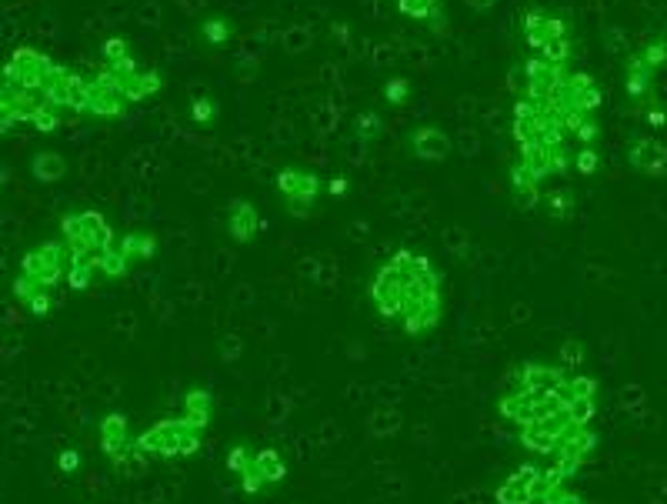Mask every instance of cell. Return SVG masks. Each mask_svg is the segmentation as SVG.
<instances>
[{
	"label": "cell",
	"mask_w": 667,
	"mask_h": 504,
	"mask_svg": "<svg viewBox=\"0 0 667 504\" xmlns=\"http://www.w3.org/2000/svg\"><path fill=\"white\" fill-rule=\"evenodd\" d=\"M417 254L414 251H397L381 271L374 274L371 284V301L377 304V314L387 321H401L407 311V284L414 278Z\"/></svg>",
	"instance_id": "obj_1"
},
{
	"label": "cell",
	"mask_w": 667,
	"mask_h": 504,
	"mask_svg": "<svg viewBox=\"0 0 667 504\" xmlns=\"http://www.w3.org/2000/svg\"><path fill=\"white\" fill-rule=\"evenodd\" d=\"M201 428L191 418H164L151 424L144 434L134 438V448L144 454H154V458H191V454L201 448Z\"/></svg>",
	"instance_id": "obj_2"
},
{
	"label": "cell",
	"mask_w": 667,
	"mask_h": 504,
	"mask_svg": "<svg viewBox=\"0 0 667 504\" xmlns=\"http://www.w3.org/2000/svg\"><path fill=\"white\" fill-rule=\"evenodd\" d=\"M61 234L71 254H104L114 247V227L107 224V217L101 211H77L64 214Z\"/></svg>",
	"instance_id": "obj_3"
},
{
	"label": "cell",
	"mask_w": 667,
	"mask_h": 504,
	"mask_svg": "<svg viewBox=\"0 0 667 504\" xmlns=\"http://www.w3.org/2000/svg\"><path fill=\"white\" fill-rule=\"evenodd\" d=\"M67 264H71V247L64 241H44L21 258V274L41 281L44 288L54 291L67 278Z\"/></svg>",
	"instance_id": "obj_4"
},
{
	"label": "cell",
	"mask_w": 667,
	"mask_h": 504,
	"mask_svg": "<svg viewBox=\"0 0 667 504\" xmlns=\"http://www.w3.org/2000/svg\"><path fill=\"white\" fill-rule=\"evenodd\" d=\"M57 61H51L44 51H34V47H17L11 61L4 64V84H21L31 87V91H41L51 84V77L57 71Z\"/></svg>",
	"instance_id": "obj_5"
},
{
	"label": "cell",
	"mask_w": 667,
	"mask_h": 504,
	"mask_svg": "<svg viewBox=\"0 0 667 504\" xmlns=\"http://www.w3.org/2000/svg\"><path fill=\"white\" fill-rule=\"evenodd\" d=\"M321 174L314 171H304V167H284L281 174H277V191L287 197V214L294 217H307L314 211V201L317 194H321Z\"/></svg>",
	"instance_id": "obj_6"
},
{
	"label": "cell",
	"mask_w": 667,
	"mask_h": 504,
	"mask_svg": "<svg viewBox=\"0 0 667 504\" xmlns=\"http://www.w3.org/2000/svg\"><path fill=\"white\" fill-rule=\"evenodd\" d=\"M97 431H101V448H104L107 458L117 464V471L131 468V461L144 458V454L134 448L131 418H127V414H121V411L104 414L101 424H97Z\"/></svg>",
	"instance_id": "obj_7"
},
{
	"label": "cell",
	"mask_w": 667,
	"mask_h": 504,
	"mask_svg": "<svg viewBox=\"0 0 667 504\" xmlns=\"http://www.w3.org/2000/svg\"><path fill=\"white\" fill-rule=\"evenodd\" d=\"M574 428V418H571V408H561L554 414H547L541 421H531V424H521V444L524 448H531L537 454H557V444L567 431Z\"/></svg>",
	"instance_id": "obj_8"
},
{
	"label": "cell",
	"mask_w": 667,
	"mask_h": 504,
	"mask_svg": "<svg viewBox=\"0 0 667 504\" xmlns=\"http://www.w3.org/2000/svg\"><path fill=\"white\" fill-rule=\"evenodd\" d=\"M47 104V97L41 91H31V87L21 84H4L0 91V131H11L14 124H31V117Z\"/></svg>",
	"instance_id": "obj_9"
},
{
	"label": "cell",
	"mask_w": 667,
	"mask_h": 504,
	"mask_svg": "<svg viewBox=\"0 0 667 504\" xmlns=\"http://www.w3.org/2000/svg\"><path fill=\"white\" fill-rule=\"evenodd\" d=\"M597 441L601 438H597V431L591 424H574V428L564 434L561 444H557V454H554V464L561 468L564 478H574V474L581 471V464L594 454Z\"/></svg>",
	"instance_id": "obj_10"
},
{
	"label": "cell",
	"mask_w": 667,
	"mask_h": 504,
	"mask_svg": "<svg viewBox=\"0 0 667 504\" xmlns=\"http://www.w3.org/2000/svg\"><path fill=\"white\" fill-rule=\"evenodd\" d=\"M524 77H527L524 97H531V101H537V104H547L564 87L567 64H551V61H544L541 54H534L531 61L524 64Z\"/></svg>",
	"instance_id": "obj_11"
},
{
	"label": "cell",
	"mask_w": 667,
	"mask_h": 504,
	"mask_svg": "<svg viewBox=\"0 0 667 504\" xmlns=\"http://www.w3.org/2000/svg\"><path fill=\"white\" fill-rule=\"evenodd\" d=\"M131 111V101L124 97L121 84L114 81V74L101 67L91 81V94H87V114L94 117H124Z\"/></svg>",
	"instance_id": "obj_12"
},
{
	"label": "cell",
	"mask_w": 667,
	"mask_h": 504,
	"mask_svg": "<svg viewBox=\"0 0 667 504\" xmlns=\"http://www.w3.org/2000/svg\"><path fill=\"white\" fill-rule=\"evenodd\" d=\"M541 468L537 464H521L507 474V481L497 488V504H541Z\"/></svg>",
	"instance_id": "obj_13"
},
{
	"label": "cell",
	"mask_w": 667,
	"mask_h": 504,
	"mask_svg": "<svg viewBox=\"0 0 667 504\" xmlns=\"http://www.w3.org/2000/svg\"><path fill=\"white\" fill-rule=\"evenodd\" d=\"M441 318H444V298H441V291H434V294H427L411 314H404L401 328L407 338H424V334H431L437 324H441Z\"/></svg>",
	"instance_id": "obj_14"
},
{
	"label": "cell",
	"mask_w": 667,
	"mask_h": 504,
	"mask_svg": "<svg viewBox=\"0 0 667 504\" xmlns=\"http://www.w3.org/2000/svg\"><path fill=\"white\" fill-rule=\"evenodd\" d=\"M627 161H631L637 174L664 177L667 174V147L661 141H654V137H637L631 144V151H627Z\"/></svg>",
	"instance_id": "obj_15"
},
{
	"label": "cell",
	"mask_w": 667,
	"mask_h": 504,
	"mask_svg": "<svg viewBox=\"0 0 667 504\" xmlns=\"http://www.w3.org/2000/svg\"><path fill=\"white\" fill-rule=\"evenodd\" d=\"M657 74H661V71H654V67L641 57V51H634L631 57H627V67H624V87H627V97H631L634 104H644L647 97H654Z\"/></svg>",
	"instance_id": "obj_16"
},
{
	"label": "cell",
	"mask_w": 667,
	"mask_h": 504,
	"mask_svg": "<svg viewBox=\"0 0 667 504\" xmlns=\"http://www.w3.org/2000/svg\"><path fill=\"white\" fill-rule=\"evenodd\" d=\"M557 37H567V24L561 21V17H547L541 11H527V17H524V41L531 44L537 54H541L551 41H557Z\"/></svg>",
	"instance_id": "obj_17"
},
{
	"label": "cell",
	"mask_w": 667,
	"mask_h": 504,
	"mask_svg": "<svg viewBox=\"0 0 667 504\" xmlns=\"http://www.w3.org/2000/svg\"><path fill=\"white\" fill-rule=\"evenodd\" d=\"M541 398H544L541 391L517 388L514 394H504V398L497 401V411H501V418L514 424H531L537 421V404H541Z\"/></svg>",
	"instance_id": "obj_18"
},
{
	"label": "cell",
	"mask_w": 667,
	"mask_h": 504,
	"mask_svg": "<svg viewBox=\"0 0 667 504\" xmlns=\"http://www.w3.org/2000/svg\"><path fill=\"white\" fill-rule=\"evenodd\" d=\"M257 231H261V214L251 201H231V211H227V234L234 237L237 244L254 241Z\"/></svg>",
	"instance_id": "obj_19"
},
{
	"label": "cell",
	"mask_w": 667,
	"mask_h": 504,
	"mask_svg": "<svg viewBox=\"0 0 667 504\" xmlns=\"http://www.w3.org/2000/svg\"><path fill=\"white\" fill-rule=\"evenodd\" d=\"M411 151L421 157V161H444L451 154V137H447L441 127L424 124L411 134Z\"/></svg>",
	"instance_id": "obj_20"
},
{
	"label": "cell",
	"mask_w": 667,
	"mask_h": 504,
	"mask_svg": "<svg viewBox=\"0 0 667 504\" xmlns=\"http://www.w3.org/2000/svg\"><path fill=\"white\" fill-rule=\"evenodd\" d=\"M511 187H514L517 207H524V211H531V207H537V201H544L541 197V177L534 174V167L527 161H517L511 167Z\"/></svg>",
	"instance_id": "obj_21"
},
{
	"label": "cell",
	"mask_w": 667,
	"mask_h": 504,
	"mask_svg": "<svg viewBox=\"0 0 667 504\" xmlns=\"http://www.w3.org/2000/svg\"><path fill=\"white\" fill-rule=\"evenodd\" d=\"M567 378V368H551V364H524L521 368V388L527 391H554L557 384H561Z\"/></svg>",
	"instance_id": "obj_22"
},
{
	"label": "cell",
	"mask_w": 667,
	"mask_h": 504,
	"mask_svg": "<svg viewBox=\"0 0 667 504\" xmlns=\"http://www.w3.org/2000/svg\"><path fill=\"white\" fill-rule=\"evenodd\" d=\"M121 251H124V258L131 261V268H134V264L151 261L157 254V237L151 231H144V227H134V231H127L121 237Z\"/></svg>",
	"instance_id": "obj_23"
},
{
	"label": "cell",
	"mask_w": 667,
	"mask_h": 504,
	"mask_svg": "<svg viewBox=\"0 0 667 504\" xmlns=\"http://www.w3.org/2000/svg\"><path fill=\"white\" fill-rule=\"evenodd\" d=\"M184 418H191L197 428L207 431V424L214 418V394L207 388H191L184 394Z\"/></svg>",
	"instance_id": "obj_24"
},
{
	"label": "cell",
	"mask_w": 667,
	"mask_h": 504,
	"mask_svg": "<svg viewBox=\"0 0 667 504\" xmlns=\"http://www.w3.org/2000/svg\"><path fill=\"white\" fill-rule=\"evenodd\" d=\"M397 7H401V14L411 17V21H431L434 31H441L444 27V4L441 0H397Z\"/></svg>",
	"instance_id": "obj_25"
},
{
	"label": "cell",
	"mask_w": 667,
	"mask_h": 504,
	"mask_svg": "<svg viewBox=\"0 0 667 504\" xmlns=\"http://www.w3.org/2000/svg\"><path fill=\"white\" fill-rule=\"evenodd\" d=\"M554 394L567 404V408H571L574 401L597 398V381L587 378V374H567V378L554 388Z\"/></svg>",
	"instance_id": "obj_26"
},
{
	"label": "cell",
	"mask_w": 667,
	"mask_h": 504,
	"mask_svg": "<svg viewBox=\"0 0 667 504\" xmlns=\"http://www.w3.org/2000/svg\"><path fill=\"white\" fill-rule=\"evenodd\" d=\"M97 268V254H71V264H67V288L71 291H87L94 281Z\"/></svg>",
	"instance_id": "obj_27"
},
{
	"label": "cell",
	"mask_w": 667,
	"mask_h": 504,
	"mask_svg": "<svg viewBox=\"0 0 667 504\" xmlns=\"http://www.w3.org/2000/svg\"><path fill=\"white\" fill-rule=\"evenodd\" d=\"M31 171L41 184H57L67 174V161L57 151H41L31 161Z\"/></svg>",
	"instance_id": "obj_28"
},
{
	"label": "cell",
	"mask_w": 667,
	"mask_h": 504,
	"mask_svg": "<svg viewBox=\"0 0 667 504\" xmlns=\"http://www.w3.org/2000/svg\"><path fill=\"white\" fill-rule=\"evenodd\" d=\"M254 464H257V471L264 474V481L267 484H277V481H284V474H287V464H284V458L277 454L274 448H264V451H257L254 454Z\"/></svg>",
	"instance_id": "obj_29"
},
{
	"label": "cell",
	"mask_w": 667,
	"mask_h": 504,
	"mask_svg": "<svg viewBox=\"0 0 667 504\" xmlns=\"http://www.w3.org/2000/svg\"><path fill=\"white\" fill-rule=\"evenodd\" d=\"M201 34L211 47H224L234 37V24L227 21V17H207V21L201 24Z\"/></svg>",
	"instance_id": "obj_30"
},
{
	"label": "cell",
	"mask_w": 667,
	"mask_h": 504,
	"mask_svg": "<svg viewBox=\"0 0 667 504\" xmlns=\"http://www.w3.org/2000/svg\"><path fill=\"white\" fill-rule=\"evenodd\" d=\"M97 268H101L107 278H124V274H131V261L124 258L121 247H111V251L97 254Z\"/></svg>",
	"instance_id": "obj_31"
},
{
	"label": "cell",
	"mask_w": 667,
	"mask_h": 504,
	"mask_svg": "<svg viewBox=\"0 0 667 504\" xmlns=\"http://www.w3.org/2000/svg\"><path fill=\"white\" fill-rule=\"evenodd\" d=\"M217 114H221V107H217L214 97H207V94L194 97L191 117H194V124H197V127H214V124H217Z\"/></svg>",
	"instance_id": "obj_32"
},
{
	"label": "cell",
	"mask_w": 667,
	"mask_h": 504,
	"mask_svg": "<svg viewBox=\"0 0 667 504\" xmlns=\"http://www.w3.org/2000/svg\"><path fill=\"white\" fill-rule=\"evenodd\" d=\"M547 214L557 217V221H564V217L574 214V194L571 191H547Z\"/></svg>",
	"instance_id": "obj_33"
},
{
	"label": "cell",
	"mask_w": 667,
	"mask_h": 504,
	"mask_svg": "<svg viewBox=\"0 0 667 504\" xmlns=\"http://www.w3.org/2000/svg\"><path fill=\"white\" fill-rule=\"evenodd\" d=\"M637 51H641V57L654 71H664L667 67V37H654V41H647L644 47H637Z\"/></svg>",
	"instance_id": "obj_34"
},
{
	"label": "cell",
	"mask_w": 667,
	"mask_h": 504,
	"mask_svg": "<svg viewBox=\"0 0 667 504\" xmlns=\"http://www.w3.org/2000/svg\"><path fill=\"white\" fill-rule=\"evenodd\" d=\"M31 127L34 131H41V134H54L57 127H61V111H57L54 104H44L41 111L31 117Z\"/></svg>",
	"instance_id": "obj_35"
},
{
	"label": "cell",
	"mask_w": 667,
	"mask_h": 504,
	"mask_svg": "<svg viewBox=\"0 0 667 504\" xmlns=\"http://www.w3.org/2000/svg\"><path fill=\"white\" fill-rule=\"evenodd\" d=\"M101 54H104V64H121L131 57V41H127V37H107Z\"/></svg>",
	"instance_id": "obj_36"
},
{
	"label": "cell",
	"mask_w": 667,
	"mask_h": 504,
	"mask_svg": "<svg viewBox=\"0 0 667 504\" xmlns=\"http://www.w3.org/2000/svg\"><path fill=\"white\" fill-rule=\"evenodd\" d=\"M384 97H387V104H394V107L407 104V97H411V81H407V77H391V81L384 84Z\"/></svg>",
	"instance_id": "obj_37"
},
{
	"label": "cell",
	"mask_w": 667,
	"mask_h": 504,
	"mask_svg": "<svg viewBox=\"0 0 667 504\" xmlns=\"http://www.w3.org/2000/svg\"><path fill=\"white\" fill-rule=\"evenodd\" d=\"M251 464H254V454H251L247 444H237V448H231V454H227V471L237 474V478H241V474L251 468Z\"/></svg>",
	"instance_id": "obj_38"
},
{
	"label": "cell",
	"mask_w": 667,
	"mask_h": 504,
	"mask_svg": "<svg viewBox=\"0 0 667 504\" xmlns=\"http://www.w3.org/2000/svg\"><path fill=\"white\" fill-rule=\"evenodd\" d=\"M541 57L544 61H551V64H567L571 61V41H567V37H557V41H551L544 47Z\"/></svg>",
	"instance_id": "obj_39"
},
{
	"label": "cell",
	"mask_w": 667,
	"mask_h": 504,
	"mask_svg": "<svg viewBox=\"0 0 667 504\" xmlns=\"http://www.w3.org/2000/svg\"><path fill=\"white\" fill-rule=\"evenodd\" d=\"M264 488H267L264 474L257 471V464H251V468H247V471L241 474V491L247 494V498H257V494H261Z\"/></svg>",
	"instance_id": "obj_40"
},
{
	"label": "cell",
	"mask_w": 667,
	"mask_h": 504,
	"mask_svg": "<svg viewBox=\"0 0 667 504\" xmlns=\"http://www.w3.org/2000/svg\"><path fill=\"white\" fill-rule=\"evenodd\" d=\"M541 504H584V498L577 491L567 488V481H564V484H557L554 491H547L541 498Z\"/></svg>",
	"instance_id": "obj_41"
},
{
	"label": "cell",
	"mask_w": 667,
	"mask_h": 504,
	"mask_svg": "<svg viewBox=\"0 0 667 504\" xmlns=\"http://www.w3.org/2000/svg\"><path fill=\"white\" fill-rule=\"evenodd\" d=\"M561 361H564V368H577V364H584V341L567 338L561 344Z\"/></svg>",
	"instance_id": "obj_42"
},
{
	"label": "cell",
	"mask_w": 667,
	"mask_h": 504,
	"mask_svg": "<svg viewBox=\"0 0 667 504\" xmlns=\"http://www.w3.org/2000/svg\"><path fill=\"white\" fill-rule=\"evenodd\" d=\"M357 137H361V141H367V137H377L381 134V117H377L374 111H364L361 117H357Z\"/></svg>",
	"instance_id": "obj_43"
},
{
	"label": "cell",
	"mask_w": 667,
	"mask_h": 504,
	"mask_svg": "<svg viewBox=\"0 0 667 504\" xmlns=\"http://www.w3.org/2000/svg\"><path fill=\"white\" fill-rule=\"evenodd\" d=\"M594 414H597V398H584V401H574V404H571L574 424H591Z\"/></svg>",
	"instance_id": "obj_44"
},
{
	"label": "cell",
	"mask_w": 667,
	"mask_h": 504,
	"mask_svg": "<svg viewBox=\"0 0 667 504\" xmlns=\"http://www.w3.org/2000/svg\"><path fill=\"white\" fill-rule=\"evenodd\" d=\"M51 294H54L51 288H44L41 294H37V298H31V301H27L24 308L31 311L34 318H47V314H51V308H54V298H51Z\"/></svg>",
	"instance_id": "obj_45"
},
{
	"label": "cell",
	"mask_w": 667,
	"mask_h": 504,
	"mask_svg": "<svg viewBox=\"0 0 667 504\" xmlns=\"http://www.w3.org/2000/svg\"><path fill=\"white\" fill-rule=\"evenodd\" d=\"M597 161H601V157H597L594 147H581V151H577V157H574L577 174H594V171H597Z\"/></svg>",
	"instance_id": "obj_46"
},
{
	"label": "cell",
	"mask_w": 667,
	"mask_h": 504,
	"mask_svg": "<svg viewBox=\"0 0 667 504\" xmlns=\"http://www.w3.org/2000/svg\"><path fill=\"white\" fill-rule=\"evenodd\" d=\"M597 137H601V124H597L594 117H587V121L581 124V131L574 134V141H581V147H594Z\"/></svg>",
	"instance_id": "obj_47"
},
{
	"label": "cell",
	"mask_w": 667,
	"mask_h": 504,
	"mask_svg": "<svg viewBox=\"0 0 667 504\" xmlns=\"http://www.w3.org/2000/svg\"><path fill=\"white\" fill-rule=\"evenodd\" d=\"M77 461H81V458H77V451H64V454H61V468H64L67 474L77 471Z\"/></svg>",
	"instance_id": "obj_48"
},
{
	"label": "cell",
	"mask_w": 667,
	"mask_h": 504,
	"mask_svg": "<svg viewBox=\"0 0 667 504\" xmlns=\"http://www.w3.org/2000/svg\"><path fill=\"white\" fill-rule=\"evenodd\" d=\"M327 191H331V194H337V197H341V194L347 191V177H334V181H331V184H327Z\"/></svg>",
	"instance_id": "obj_49"
},
{
	"label": "cell",
	"mask_w": 667,
	"mask_h": 504,
	"mask_svg": "<svg viewBox=\"0 0 667 504\" xmlns=\"http://www.w3.org/2000/svg\"><path fill=\"white\" fill-rule=\"evenodd\" d=\"M467 7H474V11H487V7H494L497 0H464Z\"/></svg>",
	"instance_id": "obj_50"
},
{
	"label": "cell",
	"mask_w": 667,
	"mask_h": 504,
	"mask_svg": "<svg viewBox=\"0 0 667 504\" xmlns=\"http://www.w3.org/2000/svg\"><path fill=\"white\" fill-rule=\"evenodd\" d=\"M647 124L664 127V124H667V121H664V111H647Z\"/></svg>",
	"instance_id": "obj_51"
}]
</instances>
